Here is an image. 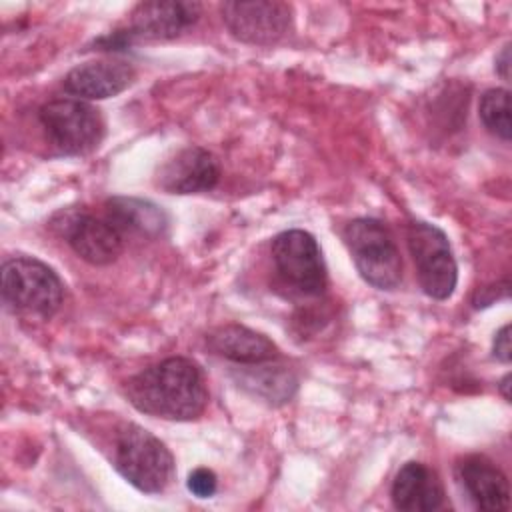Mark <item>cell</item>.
<instances>
[{
    "label": "cell",
    "mask_w": 512,
    "mask_h": 512,
    "mask_svg": "<svg viewBox=\"0 0 512 512\" xmlns=\"http://www.w3.org/2000/svg\"><path fill=\"white\" fill-rule=\"evenodd\" d=\"M104 216L124 234H138L146 238L162 236L168 228L166 212L144 198L134 196H114L106 200Z\"/></svg>",
    "instance_id": "cell-16"
},
{
    "label": "cell",
    "mask_w": 512,
    "mask_h": 512,
    "mask_svg": "<svg viewBox=\"0 0 512 512\" xmlns=\"http://www.w3.org/2000/svg\"><path fill=\"white\" fill-rule=\"evenodd\" d=\"M38 118L50 144L64 156H84L104 138V118L88 100H50L40 108Z\"/></svg>",
    "instance_id": "cell-5"
},
{
    "label": "cell",
    "mask_w": 512,
    "mask_h": 512,
    "mask_svg": "<svg viewBox=\"0 0 512 512\" xmlns=\"http://www.w3.org/2000/svg\"><path fill=\"white\" fill-rule=\"evenodd\" d=\"M220 180L214 154L200 146H186L156 170V186L168 194H198L212 190Z\"/></svg>",
    "instance_id": "cell-11"
},
{
    "label": "cell",
    "mask_w": 512,
    "mask_h": 512,
    "mask_svg": "<svg viewBox=\"0 0 512 512\" xmlns=\"http://www.w3.org/2000/svg\"><path fill=\"white\" fill-rule=\"evenodd\" d=\"M478 114L486 130L508 142L512 136L510 122V92L506 88H490L480 96Z\"/></svg>",
    "instance_id": "cell-18"
},
{
    "label": "cell",
    "mask_w": 512,
    "mask_h": 512,
    "mask_svg": "<svg viewBox=\"0 0 512 512\" xmlns=\"http://www.w3.org/2000/svg\"><path fill=\"white\" fill-rule=\"evenodd\" d=\"M2 298L20 314L52 318L64 298V284L44 262L14 256L2 266Z\"/></svg>",
    "instance_id": "cell-4"
},
{
    "label": "cell",
    "mask_w": 512,
    "mask_h": 512,
    "mask_svg": "<svg viewBox=\"0 0 512 512\" xmlns=\"http://www.w3.org/2000/svg\"><path fill=\"white\" fill-rule=\"evenodd\" d=\"M238 386L272 406H280L290 402L298 388V380L284 366H270V362H262L246 364L238 376Z\"/></svg>",
    "instance_id": "cell-17"
},
{
    "label": "cell",
    "mask_w": 512,
    "mask_h": 512,
    "mask_svg": "<svg viewBox=\"0 0 512 512\" xmlns=\"http://www.w3.org/2000/svg\"><path fill=\"white\" fill-rule=\"evenodd\" d=\"M406 242L420 288L434 300H448L458 284V266L448 236L430 222H410Z\"/></svg>",
    "instance_id": "cell-6"
},
{
    "label": "cell",
    "mask_w": 512,
    "mask_h": 512,
    "mask_svg": "<svg viewBox=\"0 0 512 512\" xmlns=\"http://www.w3.org/2000/svg\"><path fill=\"white\" fill-rule=\"evenodd\" d=\"M456 476L478 510L500 512L510 508V486L506 474L486 456L470 454L456 464Z\"/></svg>",
    "instance_id": "cell-13"
},
{
    "label": "cell",
    "mask_w": 512,
    "mask_h": 512,
    "mask_svg": "<svg viewBox=\"0 0 512 512\" xmlns=\"http://www.w3.org/2000/svg\"><path fill=\"white\" fill-rule=\"evenodd\" d=\"M220 12L228 32L254 46L276 44L292 24V6L280 0L224 2Z\"/></svg>",
    "instance_id": "cell-10"
},
{
    "label": "cell",
    "mask_w": 512,
    "mask_h": 512,
    "mask_svg": "<svg viewBox=\"0 0 512 512\" xmlns=\"http://www.w3.org/2000/svg\"><path fill=\"white\" fill-rule=\"evenodd\" d=\"M136 80V70L126 60H92L72 68L64 78V90L80 100H104L124 92Z\"/></svg>",
    "instance_id": "cell-12"
},
{
    "label": "cell",
    "mask_w": 512,
    "mask_h": 512,
    "mask_svg": "<svg viewBox=\"0 0 512 512\" xmlns=\"http://www.w3.org/2000/svg\"><path fill=\"white\" fill-rule=\"evenodd\" d=\"M496 72L502 76V80H510V44H506L496 56Z\"/></svg>",
    "instance_id": "cell-21"
},
{
    "label": "cell",
    "mask_w": 512,
    "mask_h": 512,
    "mask_svg": "<svg viewBox=\"0 0 512 512\" xmlns=\"http://www.w3.org/2000/svg\"><path fill=\"white\" fill-rule=\"evenodd\" d=\"M392 504L402 512H432L444 504L438 474L422 462H406L392 482Z\"/></svg>",
    "instance_id": "cell-14"
},
{
    "label": "cell",
    "mask_w": 512,
    "mask_h": 512,
    "mask_svg": "<svg viewBox=\"0 0 512 512\" xmlns=\"http://www.w3.org/2000/svg\"><path fill=\"white\" fill-rule=\"evenodd\" d=\"M126 396L138 412L176 422L196 420L208 404L202 370L182 356L166 358L132 376L126 382Z\"/></svg>",
    "instance_id": "cell-1"
},
{
    "label": "cell",
    "mask_w": 512,
    "mask_h": 512,
    "mask_svg": "<svg viewBox=\"0 0 512 512\" xmlns=\"http://www.w3.org/2000/svg\"><path fill=\"white\" fill-rule=\"evenodd\" d=\"M186 486L194 496L210 498L218 488V478L210 468H196L194 472H190Z\"/></svg>",
    "instance_id": "cell-19"
},
{
    "label": "cell",
    "mask_w": 512,
    "mask_h": 512,
    "mask_svg": "<svg viewBox=\"0 0 512 512\" xmlns=\"http://www.w3.org/2000/svg\"><path fill=\"white\" fill-rule=\"evenodd\" d=\"M206 344L214 354L242 366L272 362L280 356L278 346L270 338L242 324H224L214 328L208 332Z\"/></svg>",
    "instance_id": "cell-15"
},
{
    "label": "cell",
    "mask_w": 512,
    "mask_h": 512,
    "mask_svg": "<svg viewBox=\"0 0 512 512\" xmlns=\"http://www.w3.org/2000/svg\"><path fill=\"white\" fill-rule=\"evenodd\" d=\"M202 14L200 2L190 0H152L140 2L128 18V26L124 30H116L100 44L108 50L112 46H126L132 42H148V40H172L180 36L186 28L198 22Z\"/></svg>",
    "instance_id": "cell-7"
},
{
    "label": "cell",
    "mask_w": 512,
    "mask_h": 512,
    "mask_svg": "<svg viewBox=\"0 0 512 512\" xmlns=\"http://www.w3.org/2000/svg\"><path fill=\"white\" fill-rule=\"evenodd\" d=\"M358 274L378 290H394L402 280V256L388 226L376 218H354L342 232Z\"/></svg>",
    "instance_id": "cell-3"
},
{
    "label": "cell",
    "mask_w": 512,
    "mask_h": 512,
    "mask_svg": "<svg viewBox=\"0 0 512 512\" xmlns=\"http://www.w3.org/2000/svg\"><path fill=\"white\" fill-rule=\"evenodd\" d=\"M114 468L136 490L158 494L174 476V458L152 432L138 424H128L116 438Z\"/></svg>",
    "instance_id": "cell-2"
},
{
    "label": "cell",
    "mask_w": 512,
    "mask_h": 512,
    "mask_svg": "<svg viewBox=\"0 0 512 512\" xmlns=\"http://www.w3.org/2000/svg\"><path fill=\"white\" fill-rule=\"evenodd\" d=\"M498 388H500V392H502L504 400H508V402H510V374H506V376L500 380Z\"/></svg>",
    "instance_id": "cell-22"
},
{
    "label": "cell",
    "mask_w": 512,
    "mask_h": 512,
    "mask_svg": "<svg viewBox=\"0 0 512 512\" xmlns=\"http://www.w3.org/2000/svg\"><path fill=\"white\" fill-rule=\"evenodd\" d=\"M272 262L284 284L304 296L326 288V266L316 238L306 230H284L272 240Z\"/></svg>",
    "instance_id": "cell-8"
},
{
    "label": "cell",
    "mask_w": 512,
    "mask_h": 512,
    "mask_svg": "<svg viewBox=\"0 0 512 512\" xmlns=\"http://www.w3.org/2000/svg\"><path fill=\"white\" fill-rule=\"evenodd\" d=\"M50 226L76 256L94 266L112 264L124 250V234L106 216L98 218L76 208L60 210Z\"/></svg>",
    "instance_id": "cell-9"
},
{
    "label": "cell",
    "mask_w": 512,
    "mask_h": 512,
    "mask_svg": "<svg viewBox=\"0 0 512 512\" xmlns=\"http://www.w3.org/2000/svg\"><path fill=\"white\" fill-rule=\"evenodd\" d=\"M492 356L502 362V364H510L512 360V346H510V324H504L492 340Z\"/></svg>",
    "instance_id": "cell-20"
}]
</instances>
